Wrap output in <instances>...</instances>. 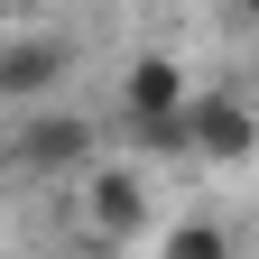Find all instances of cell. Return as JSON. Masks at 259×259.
Segmentation results:
<instances>
[{
	"mask_svg": "<svg viewBox=\"0 0 259 259\" xmlns=\"http://www.w3.org/2000/svg\"><path fill=\"white\" fill-rule=\"evenodd\" d=\"M93 157H102V130H93L83 111H56V102H37L19 120V139H10V167L19 176H83Z\"/></svg>",
	"mask_w": 259,
	"mask_h": 259,
	"instance_id": "1",
	"label": "cell"
},
{
	"mask_svg": "<svg viewBox=\"0 0 259 259\" xmlns=\"http://www.w3.org/2000/svg\"><path fill=\"white\" fill-rule=\"evenodd\" d=\"M176 130H185V157H213V167H241V157L259 148V111L241 102V93H185Z\"/></svg>",
	"mask_w": 259,
	"mask_h": 259,
	"instance_id": "2",
	"label": "cell"
},
{
	"mask_svg": "<svg viewBox=\"0 0 259 259\" xmlns=\"http://www.w3.org/2000/svg\"><path fill=\"white\" fill-rule=\"evenodd\" d=\"M83 232L93 241H102V250H120L130 232H139V222H148V176L139 167H102V157H93V167H83Z\"/></svg>",
	"mask_w": 259,
	"mask_h": 259,
	"instance_id": "3",
	"label": "cell"
},
{
	"mask_svg": "<svg viewBox=\"0 0 259 259\" xmlns=\"http://www.w3.org/2000/svg\"><path fill=\"white\" fill-rule=\"evenodd\" d=\"M185 56H167V47H139L120 65V130H139V120H176L185 111Z\"/></svg>",
	"mask_w": 259,
	"mask_h": 259,
	"instance_id": "4",
	"label": "cell"
},
{
	"mask_svg": "<svg viewBox=\"0 0 259 259\" xmlns=\"http://www.w3.org/2000/svg\"><path fill=\"white\" fill-rule=\"evenodd\" d=\"M65 74H74V47H65V37H47V28H28V37H10V47H0V102H19V111H37Z\"/></svg>",
	"mask_w": 259,
	"mask_h": 259,
	"instance_id": "5",
	"label": "cell"
},
{
	"mask_svg": "<svg viewBox=\"0 0 259 259\" xmlns=\"http://www.w3.org/2000/svg\"><path fill=\"white\" fill-rule=\"evenodd\" d=\"M167 259H241V250H232V232H222L213 213H194V222L167 232Z\"/></svg>",
	"mask_w": 259,
	"mask_h": 259,
	"instance_id": "6",
	"label": "cell"
},
{
	"mask_svg": "<svg viewBox=\"0 0 259 259\" xmlns=\"http://www.w3.org/2000/svg\"><path fill=\"white\" fill-rule=\"evenodd\" d=\"M74 259H111V250H102V241H93V250H74Z\"/></svg>",
	"mask_w": 259,
	"mask_h": 259,
	"instance_id": "7",
	"label": "cell"
},
{
	"mask_svg": "<svg viewBox=\"0 0 259 259\" xmlns=\"http://www.w3.org/2000/svg\"><path fill=\"white\" fill-rule=\"evenodd\" d=\"M232 10H259V0H232Z\"/></svg>",
	"mask_w": 259,
	"mask_h": 259,
	"instance_id": "8",
	"label": "cell"
}]
</instances>
